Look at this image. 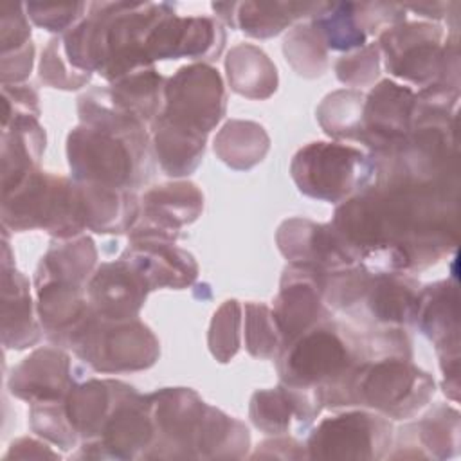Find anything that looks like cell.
I'll return each mask as SVG.
<instances>
[{"label": "cell", "mask_w": 461, "mask_h": 461, "mask_svg": "<svg viewBox=\"0 0 461 461\" xmlns=\"http://www.w3.org/2000/svg\"><path fill=\"white\" fill-rule=\"evenodd\" d=\"M67 157L76 182L133 191L151 176L146 124L76 126L67 139Z\"/></svg>", "instance_id": "6da1fadb"}, {"label": "cell", "mask_w": 461, "mask_h": 461, "mask_svg": "<svg viewBox=\"0 0 461 461\" xmlns=\"http://www.w3.org/2000/svg\"><path fill=\"white\" fill-rule=\"evenodd\" d=\"M324 407H369L385 418L405 420L427 405L434 380L409 357H382L357 364L340 380L319 389Z\"/></svg>", "instance_id": "7a4b0ae2"}, {"label": "cell", "mask_w": 461, "mask_h": 461, "mask_svg": "<svg viewBox=\"0 0 461 461\" xmlns=\"http://www.w3.org/2000/svg\"><path fill=\"white\" fill-rule=\"evenodd\" d=\"M4 229H43L49 234L68 240L85 225L77 184L40 169L31 171L16 187L2 193Z\"/></svg>", "instance_id": "3957f363"}, {"label": "cell", "mask_w": 461, "mask_h": 461, "mask_svg": "<svg viewBox=\"0 0 461 461\" xmlns=\"http://www.w3.org/2000/svg\"><path fill=\"white\" fill-rule=\"evenodd\" d=\"M67 348L101 373L148 369L160 353L157 337L139 319L108 321L92 308L68 337Z\"/></svg>", "instance_id": "277c9868"}, {"label": "cell", "mask_w": 461, "mask_h": 461, "mask_svg": "<svg viewBox=\"0 0 461 461\" xmlns=\"http://www.w3.org/2000/svg\"><path fill=\"white\" fill-rule=\"evenodd\" d=\"M290 173L301 193L339 203L369 187L375 162L353 146L319 140L294 155Z\"/></svg>", "instance_id": "5b68a950"}, {"label": "cell", "mask_w": 461, "mask_h": 461, "mask_svg": "<svg viewBox=\"0 0 461 461\" xmlns=\"http://www.w3.org/2000/svg\"><path fill=\"white\" fill-rule=\"evenodd\" d=\"M225 86L218 70L207 63H193L166 79L164 104L157 119L207 135L223 117Z\"/></svg>", "instance_id": "8992f818"}, {"label": "cell", "mask_w": 461, "mask_h": 461, "mask_svg": "<svg viewBox=\"0 0 461 461\" xmlns=\"http://www.w3.org/2000/svg\"><path fill=\"white\" fill-rule=\"evenodd\" d=\"M155 439L144 459L200 457L207 403L187 387H166L146 396Z\"/></svg>", "instance_id": "52a82bcc"}, {"label": "cell", "mask_w": 461, "mask_h": 461, "mask_svg": "<svg viewBox=\"0 0 461 461\" xmlns=\"http://www.w3.org/2000/svg\"><path fill=\"white\" fill-rule=\"evenodd\" d=\"M443 31L432 23H396L380 34V49L387 70L416 85L443 83L448 63H457V49L448 52L443 45Z\"/></svg>", "instance_id": "ba28073f"}, {"label": "cell", "mask_w": 461, "mask_h": 461, "mask_svg": "<svg viewBox=\"0 0 461 461\" xmlns=\"http://www.w3.org/2000/svg\"><path fill=\"white\" fill-rule=\"evenodd\" d=\"M393 443L385 416L351 411L322 420L308 436V459H382Z\"/></svg>", "instance_id": "9c48e42d"}, {"label": "cell", "mask_w": 461, "mask_h": 461, "mask_svg": "<svg viewBox=\"0 0 461 461\" xmlns=\"http://www.w3.org/2000/svg\"><path fill=\"white\" fill-rule=\"evenodd\" d=\"M153 439L155 425L146 396L133 391L112 411L99 438L83 443L79 457L140 459L153 445Z\"/></svg>", "instance_id": "30bf717a"}, {"label": "cell", "mask_w": 461, "mask_h": 461, "mask_svg": "<svg viewBox=\"0 0 461 461\" xmlns=\"http://www.w3.org/2000/svg\"><path fill=\"white\" fill-rule=\"evenodd\" d=\"M142 221L130 229V240L175 241L184 225L193 223L203 209V194L193 182H171L142 196Z\"/></svg>", "instance_id": "8fae6325"}, {"label": "cell", "mask_w": 461, "mask_h": 461, "mask_svg": "<svg viewBox=\"0 0 461 461\" xmlns=\"http://www.w3.org/2000/svg\"><path fill=\"white\" fill-rule=\"evenodd\" d=\"M322 270L290 263L281 277V288L274 299V319L279 326L283 346L330 319L322 301Z\"/></svg>", "instance_id": "7c38bea8"}, {"label": "cell", "mask_w": 461, "mask_h": 461, "mask_svg": "<svg viewBox=\"0 0 461 461\" xmlns=\"http://www.w3.org/2000/svg\"><path fill=\"white\" fill-rule=\"evenodd\" d=\"M416 94L391 79L380 81L364 101L362 131L358 142L373 155L400 142L412 128Z\"/></svg>", "instance_id": "4fadbf2b"}, {"label": "cell", "mask_w": 461, "mask_h": 461, "mask_svg": "<svg viewBox=\"0 0 461 461\" xmlns=\"http://www.w3.org/2000/svg\"><path fill=\"white\" fill-rule=\"evenodd\" d=\"M225 43L221 25L212 18H180L169 11L151 29L146 40V52L155 59H207L220 56Z\"/></svg>", "instance_id": "5bb4252c"}, {"label": "cell", "mask_w": 461, "mask_h": 461, "mask_svg": "<svg viewBox=\"0 0 461 461\" xmlns=\"http://www.w3.org/2000/svg\"><path fill=\"white\" fill-rule=\"evenodd\" d=\"M148 292L146 279L122 256L97 267L86 283L92 312L108 321L137 319Z\"/></svg>", "instance_id": "9a60e30c"}, {"label": "cell", "mask_w": 461, "mask_h": 461, "mask_svg": "<svg viewBox=\"0 0 461 461\" xmlns=\"http://www.w3.org/2000/svg\"><path fill=\"white\" fill-rule=\"evenodd\" d=\"M277 245L290 263L322 272L357 265L331 223H313L304 218L286 220L277 230Z\"/></svg>", "instance_id": "2e32d148"}, {"label": "cell", "mask_w": 461, "mask_h": 461, "mask_svg": "<svg viewBox=\"0 0 461 461\" xmlns=\"http://www.w3.org/2000/svg\"><path fill=\"white\" fill-rule=\"evenodd\" d=\"M70 358L59 348H40L13 367L7 387L11 394L29 403L58 402L74 385Z\"/></svg>", "instance_id": "e0dca14e"}, {"label": "cell", "mask_w": 461, "mask_h": 461, "mask_svg": "<svg viewBox=\"0 0 461 461\" xmlns=\"http://www.w3.org/2000/svg\"><path fill=\"white\" fill-rule=\"evenodd\" d=\"M135 389L115 380H86L74 384L63 398L65 412L76 434L83 441L99 438L108 416L117 403Z\"/></svg>", "instance_id": "ac0fdd59"}, {"label": "cell", "mask_w": 461, "mask_h": 461, "mask_svg": "<svg viewBox=\"0 0 461 461\" xmlns=\"http://www.w3.org/2000/svg\"><path fill=\"white\" fill-rule=\"evenodd\" d=\"M146 279L151 290L155 288H185L198 274L194 258L164 240H139L122 254Z\"/></svg>", "instance_id": "d6986e66"}, {"label": "cell", "mask_w": 461, "mask_h": 461, "mask_svg": "<svg viewBox=\"0 0 461 461\" xmlns=\"http://www.w3.org/2000/svg\"><path fill=\"white\" fill-rule=\"evenodd\" d=\"M414 322L434 344L441 364H457L459 358V321H457V288L448 281L425 286L418 294Z\"/></svg>", "instance_id": "ffe728a7"}, {"label": "cell", "mask_w": 461, "mask_h": 461, "mask_svg": "<svg viewBox=\"0 0 461 461\" xmlns=\"http://www.w3.org/2000/svg\"><path fill=\"white\" fill-rule=\"evenodd\" d=\"M9 243L4 232L2 252V342L7 349H23L36 344L41 331L36 324L29 279L9 263Z\"/></svg>", "instance_id": "44dd1931"}, {"label": "cell", "mask_w": 461, "mask_h": 461, "mask_svg": "<svg viewBox=\"0 0 461 461\" xmlns=\"http://www.w3.org/2000/svg\"><path fill=\"white\" fill-rule=\"evenodd\" d=\"M38 315L45 335L58 346H67L68 337L88 315L90 304L85 285L68 281L34 283Z\"/></svg>", "instance_id": "7402d4cb"}, {"label": "cell", "mask_w": 461, "mask_h": 461, "mask_svg": "<svg viewBox=\"0 0 461 461\" xmlns=\"http://www.w3.org/2000/svg\"><path fill=\"white\" fill-rule=\"evenodd\" d=\"M322 4L315 2H243L212 4V9L232 27L254 38H270L294 20L313 16Z\"/></svg>", "instance_id": "603a6c76"}, {"label": "cell", "mask_w": 461, "mask_h": 461, "mask_svg": "<svg viewBox=\"0 0 461 461\" xmlns=\"http://www.w3.org/2000/svg\"><path fill=\"white\" fill-rule=\"evenodd\" d=\"M76 184L86 229L94 232H124L137 223L140 205L133 191L86 182Z\"/></svg>", "instance_id": "cb8c5ba5"}, {"label": "cell", "mask_w": 461, "mask_h": 461, "mask_svg": "<svg viewBox=\"0 0 461 461\" xmlns=\"http://www.w3.org/2000/svg\"><path fill=\"white\" fill-rule=\"evenodd\" d=\"M418 294V285L402 272L371 274L360 304L366 306L375 322L387 328H400L414 321Z\"/></svg>", "instance_id": "d4e9b609"}, {"label": "cell", "mask_w": 461, "mask_h": 461, "mask_svg": "<svg viewBox=\"0 0 461 461\" xmlns=\"http://www.w3.org/2000/svg\"><path fill=\"white\" fill-rule=\"evenodd\" d=\"M2 128V193H7L38 169L45 131L36 117H16Z\"/></svg>", "instance_id": "484cf974"}, {"label": "cell", "mask_w": 461, "mask_h": 461, "mask_svg": "<svg viewBox=\"0 0 461 461\" xmlns=\"http://www.w3.org/2000/svg\"><path fill=\"white\" fill-rule=\"evenodd\" d=\"M230 88L250 99H267L277 88V72L268 56L250 43L230 49L225 59Z\"/></svg>", "instance_id": "4316f807"}, {"label": "cell", "mask_w": 461, "mask_h": 461, "mask_svg": "<svg viewBox=\"0 0 461 461\" xmlns=\"http://www.w3.org/2000/svg\"><path fill=\"white\" fill-rule=\"evenodd\" d=\"M97 250L88 236L68 238L61 243H54L38 263L34 283L41 281H68L85 285L94 274Z\"/></svg>", "instance_id": "83f0119b"}, {"label": "cell", "mask_w": 461, "mask_h": 461, "mask_svg": "<svg viewBox=\"0 0 461 461\" xmlns=\"http://www.w3.org/2000/svg\"><path fill=\"white\" fill-rule=\"evenodd\" d=\"M205 137L160 119L153 121L155 155L169 176H184L198 167L205 149Z\"/></svg>", "instance_id": "f1b7e54d"}, {"label": "cell", "mask_w": 461, "mask_h": 461, "mask_svg": "<svg viewBox=\"0 0 461 461\" xmlns=\"http://www.w3.org/2000/svg\"><path fill=\"white\" fill-rule=\"evenodd\" d=\"M166 79L151 67L130 74L108 86L112 99L142 122H153L162 112Z\"/></svg>", "instance_id": "f546056e"}, {"label": "cell", "mask_w": 461, "mask_h": 461, "mask_svg": "<svg viewBox=\"0 0 461 461\" xmlns=\"http://www.w3.org/2000/svg\"><path fill=\"white\" fill-rule=\"evenodd\" d=\"M270 139L263 126L250 121H229L214 137L216 155L234 169H249L263 160Z\"/></svg>", "instance_id": "4dcf8cb0"}, {"label": "cell", "mask_w": 461, "mask_h": 461, "mask_svg": "<svg viewBox=\"0 0 461 461\" xmlns=\"http://www.w3.org/2000/svg\"><path fill=\"white\" fill-rule=\"evenodd\" d=\"M312 25L326 49L348 52L351 49H362L367 40V34L360 25L357 7L351 2L322 4L313 14Z\"/></svg>", "instance_id": "1f68e13d"}, {"label": "cell", "mask_w": 461, "mask_h": 461, "mask_svg": "<svg viewBox=\"0 0 461 461\" xmlns=\"http://www.w3.org/2000/svg\"><path fill=\"white\" fill-rule=\"evenodd\" d=\"M366 95L358 90H337L324 97L317 108L322 130L333 139H360Z\"/></svg>", "instance_id": "d6a6232c"}, {"label": "cell", "mask_w": 461, "mask_h": 461, "mask_svg": "<svg viewBox=\"0 0 461 461\" xmlns=\"http://www.w3.org/2000/svg\"><path fill=\"white\" fill-rule=\"evenodd\" d=\"M414 430V439L420 443V457H447L450 448L457 452L459 414L456 409L439 405L418 423L409 425Z\"/></svg>", "instance_id": "836d02e7"}, {"label": "cell", "mask_w": 461, "mask_h": 461, "mask_svg": "<svg viewBox=\"0 0 461 461\" xmlns=\"http://www.w3.org/2000/svg\"><path fill=\"white\" fill-rule=\"evenodd\" d=\"M283 52L301 76L317 77L328 68V49L312 23L294 27L285 40Z\"/></svg>", "instance_id": "e575fe53"}, {"label": "cell", "mask_w": 461, "mask_h": 461, "mask_svg": "<svg viewBox=\"0 0 461 461\" xmlns=\"http://www.w3.org/2000/svg\"><path fill=\"white\" fill-rule=\"evenodd\" d=\"M245 346L258 358H277L283 349V337L268 306L245 304Z\"/></svg>", "instance_id": "d590c367"}, {"label": "cell", "mask_w": 461, "mask_h": 461, "mask_svg": "<svg viewBox=\"0 0 461 461\" xmlns=\"http://www.w3.org/2000/svg\"><path fill=\"white\" fill-rule=\"evenodd\" d=\"M29 425L34 434L49 439L63 450L74 448L79 441V436L67 418L63 400L31 403Z\"/></svg>", "instance_id": "8d00e7d4"}, {"label": "cell", "mask_w": 461, "mask_h": 461, "mask_svg": "<svg viewBox=\"0 0 461 461\" xmlns=\"http://www.w3.org/2000/svg\"><path fill=\"white\" fill-rule=\"evenodd\" d=\"M241 304L225 301L212 317L209 330V349L220 362H229L240 349Z\"/></svg>", "instance_id": "74e56055"}, {"label": "cell", "mask_w": 461, "mask_h": 461, "mask_svg": "<svg viewBox=\"0 0 461 461\" xmlns=\"http://www.w3.org/2000/svg\"><path fill=\"white\" fill-rule=\"evenodd\" d=\"M63 54H65L63 40L61 38L50 40L41 54L40 79L52 88H63V90L81 88L90 81L92 74L81 72L74 67H67V63L70 65V61L68 59L65 61Z\"/></svg>", "instance_id": "f35d334b"}, {"label": "cell", "mask_w": 461, "mask_h": 461, "mask_svg": "<svg viewBox=\"0 0 461 461\" xmlns=\"http://www.w3.org/2000/svg\"><path fill=\"white\" fill-rule=\"evenodd\" d=\"M378 59L380 50L376 43L364 45L362 49L344 54L335 63V72L339 81L349 86H366L378 77Z\"/></svg>", "instance_id": "ab89813d"}, {"label": "cell", "mask_w": 461, "mask_h": 461, "mask_svg": "<svg viewBox=\"0 0 461 461\" xmlns=\"http://www.w3.org/2000/svg\"><path fill=\"white\" fill-rule=\"evenodd\" d=\"M85 9H88L86 4H41V2L25 4L27 16L38 27H43L50 32L70 31L77 23Z\"/></svg>", "instance_id": "60d3db41"}, {"label": "cell", "mask_w": 461, "mask_h": 461, "mask_svg": "<svg viewBox=\"0 0 461 461\" xmlns=\"http://www.w3.org/2000/svg\"><path fill=\"white\" fill-rule=\"evenodd\" d=\"M25 4L4 2L2 11V54L20 49L31 41L29 16L23 13Z\"/></svg>", "instance_id": "b9f144b4"}, {"label": "cell", "mask_w": 461, "mask_h": 461, "mask_svg": "<svg viewBox=\"0 0 461 461\" xmlns=\"http://www.w3.org/2000/svg\"><path fill=\"white\" fill-rule=\"evenodd\" d=\"M4 94V121L2 126L16 117H36L40 115L38 94L27 85H2Z\"/></svg>", "instance_id": "7bdbcfd3"}, {"label": "cell", "mask_w": 461, "mask_h": 461, "mask_svg": "<svg viewBox=\"0 0 461 461\" xmlns=\"http://www.w3.org/2000/svg\"><path fill=\"white\" fill-rule=\"evenodd\" d=\"M34 59V45L29 41L27 45L14 49L11 52L2 54V85H16L29 77Z\"/></svg>", "instance_id": "ee69618b"}, {"label": "cell", "mask_w": 461, "mask_h": 461, "mask_svg": "<svg viewBox=\"0 0 461 461\" xmlns=\"http://www.w3.org/2000/svg\"><path fill=\"white\" fill-rule=\"evenodd\" d=\"M252 457H288V459H301L308 457L306 445L292 439V438H276L270 441H263L258 445V450Z\"/></svg>", "instance_id": "f6af8a7d"}, {"label": "cell", "mask_w": 461, "mask_h": 461, "mask_svg": "<svg viewBox=\"0 0 461 461\" xmlns=\"http://www.w3.org/2000/svg\"><path fill=\"white\" fill-rule=\"evenodd\" d=\"M11 457H22V459H38V457H59L56 452H52L47 445L31 439V438H22L11 443L7 454L4 456V459H11Z\"/></svg>", "instance_id": "bcb514c9"}]
</instances>
